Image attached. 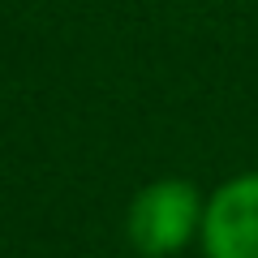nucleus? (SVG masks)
I'll use <instances>...</instances> for the list:
<instances>
[{
	"mask_svg": "<svg viewBox=\"0 0 258 258\" xmlns=\"http://www.w3.org/2000/svg\"><path fill=\"white\" fill-rule=\"evenodd\" d=\"M207 198L185 176H159L129 198L125 237L142 258H181L203 232Z\"/></svg>",
	"mask_w": 258,
	"mask_h": 258,
	"instance_id": "nucleus-1",
	"label": "nucleus"
},
{
	"mask_svg": "<svg viewBox=\"0 0 258 258\" xmlns=\"http://www.w3.org/2000/svg\"><path fill=\"white\" fill-rule=\"evenodd\" d=\"M203 258H258V172H237L207 194Z\"/></svg>",
	"mask_w": 258,
	"mask_h": 258,
	"instance_id": "nucleus-2",
	"label": "nucleus"
},
{
	"mask_svg": "<svg viewBox=\"0 0 258 258\" xmlns=\"http://www.w3.org/2000/svg\"><path fill=\"white\" fill-rule=\"evenodd\" d=\"M138 258H142V254H138Z\"/></svg>",
	"mask_w": 258,
	"mask_h": 258,
	"instance_id": "nucleus-3",
	"label": "nucleus"
}]
</instances>
